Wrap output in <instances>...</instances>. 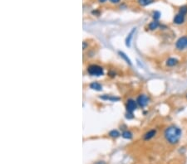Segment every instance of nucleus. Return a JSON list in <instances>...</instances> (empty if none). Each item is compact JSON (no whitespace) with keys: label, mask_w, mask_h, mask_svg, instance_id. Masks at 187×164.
<instances>
[{"label":"nucleus","mask_w":187,"mask_h":164,"mask_svg":"<svg viewBox=\"0 0 187 164\" xmlns=\"http://www.w3.org/2000/svg\"><path fill=\"white\" fill-rule=\"evenodd\" d=\"M137 106L138 105L137 100H134L132 99H129L126 104V109L128 113H133L137 109Z\"/></svg>","instance_id":"5"},{"label":"nucleus","mask_w":187,"mask_h":164,"mask_svg":"<svg viewBox=\"0 0 187 164\" xmlns=\"http://www.w3.org/2000/svg\"><path fill=\"white\" fill-rule=\"evenodd\" d=\"M156 0H137L138 4L141 7H146L149 5L152 4L153 3H155Z\"/></svg>","instance_id":"13"},{"label":"nucleus","mask_w":187,"mask_h":164,"mask_svg":"<svg viewBox=\"0 0 187 164\" xmlns=\"http://www.w3.org/2000/svg\"><path fill=\"white\" fill-rule=\"evenodd\" d=\"M185 97H186V100H187V93H186V95H185Z\"/></svg>","instance_id":"22"},{"label":"nucleus","mask_w":187,"mask_h":164,"mask_svg":"<svg viewBox=\"0 0 187 164\" xmlns=\"http://www.w3.org/2000/svg\"><path fill=\"white\" fill-rule=\"evenodd\" d=\"M137 102L138 106H140L141 108H145L149 104L150 98L146 95L141 94V95H138L137 99Z\"/></svg>","instance_id":"4"},{"label":"nucleus","mask_w":187,"mask_h":164,"mask_svg":"<svg viewBox=\"0 0 187 164\" xmlns=\"http://www.w3.org/2000/svg\"><path fill=\"white\" fill-rule=\"evenodd\" d=\"M181 137H182V129L177 125L175 124L169 125L164 131V138L169 144H177Z\"/></svg>","instance_id":"1"},{"label":"nucleus","mask_w":187,"mask_h":164,"mask_svg":"<svg viewBox=\"0 0 187 164\" xmlns=\"http://www.w3.org/2000/svg\"><path fill=\"white\" fill-rule=\"evenodd\" d=\"M175 48L178 52L187 51V35L180 37L175 43Z\"/></svg>","instance_id":"3"},{"label":"nucleus","mask_w":187,"mask_h":164,"mask_svg":"<svg viewBox=\"0 0 187 164\" xmlns=\"http://www.w3.org/2000/svg\"><path fill=\"white\" fill-rule=\"evenodd\" d=\"M160 27H161V24H160L159 21H154V20L147 25V28L149 31H155L159 28Z\"/></svg>","instance_id":"10"},{"label":"nucleus","mask_w":187,"mask_h":164,"mask_svg":"<svg viewBox=\"0 0 187 164\" xmlns=\"http://www.w3.org/2000/svg\"><path fill=\"white\" fill-rule=\"evenodd\" d=\"M178 13H181V14L186 16L187 15V4L182 5L179 8V10H178Z\"/></svg>","instance_id":"15"},{"label":"nucleus","mask_w":187,"mask_h":164,"mask_svg":"<svg viewBox=\"0 0 187 164\" xmlns=\"http://www.w3.org/2000/svg\"><path fill=\"white\" fill-rule=\"evenodd\" d=\"M122 136L123 137L124 139H131L132 138V134L130 132V131H124L123 133H122Z\"/></svg>","instance_id":"17"},{"label":"nucleus","mask_w":187,"mask_h":164,"mask_svg":"<svg viewBox=\"0 0 187 164\" xmlns=\"http://www.w3.org/2000/svg\"><path fill=\"white\" fill-rule=\"evenodd\" d=\"M90 86L91 89H92V90H97V91H101V90H102V85L97 81L92 82V83L90 84V86Z\"/></svg>","instance_id":"12"},{"label":"nucleus","mask_w":187,"mask_h":164,"mask_svg":"<svg viewBox=\"0 0 187 164\" xmlns=\"http://www.w3.org/2000/svg\"><path fill=\"white\" fill-rule=\"evenodd\" d=\"M118 53H119V55H120V57L122 58L124 61H125L127 63L128 65L132 66V61H131V60L129 59V57H128V56H127L126 54L124 53L123 52H119Z\"/></svg>","instance_id":"14"},{"label":"nucleus","mask_w":187,"mask_h":164,"mask_svg":"<svg viewBox=\"0 0 187 164\" xmlns=\"http://www.w3.org/2000/svg\"><path fill=\"white\" fill-rule=\"evenodd\" d=\"M156 134H157L156 129H151L148 130L146 133H145V134L143 135V140L144 141H149V140L152 139L153 138H155Z\"/></svg>","instance_id":"7"},{"label":"nucleus","mask_w":187,"mask_h":164,"mask_svg":"<svg viewBox=\"0 0 187 164\" xmlns=\"http://www.w3.org/2000/svg\"><path fill=\"white\" fill-rule=\"evenodd\" d=\"M180 63V61L178 60L177 58L176 57H169L166 61V67H175V66H176L178 64Z\"/></svg>","instance_id":"8"},{"label":"nucleus","mask_w":187,"mask_h":164,"mask_svg":"<svg viewBox=\"0 0 187 164\" xmlns=\"http://www.w3.org/2000/svg\"><path fill=\"white\" fill-rule=\"evenodd\" d=\"M87 71L92 76H102L104 75V69L98 65H90Z\"/></svg>","instance_id":"2"},{"label":"nucleus","mask_w":187,"mask_h":164,"mask_svg":"<svg viewBox=\"0 0 187 164\" xmlns=\"http://www.w3.org/2000/svg\"><path fill=\"white\" fill-rule=\"evenodd\" d=\"M136 31H137V28H132V30L128 33L127 37V38H126V41H125V43H126V46L127 47H131V43H132V40L133 38V36H134V34L136 33Z\"/></svg>","instance_id":"9"},{"label":"nucleus","mask_w":187,"mask_h":164,"mask_svg":"<svg viewBox=\"0 0 187 164\" xmlns=\"http://www.w3.org/2000/svg\"><path fill=\"white\" fill-rule=\"evenodd\" d=\"M94 164H106V163H105V162H103V161H99V162L95 163Z\"/></svg>","instance_id":"20"},{"label":"nucleus","mask_w":187,"mask_h":164,"mask_svg":"<svg viewBox=\"0 0 187 164\" xmlns=\"http://www.w3.org/2000/svg\"><path fill=\"white\" fill-rule=\"evenodd\" d=\"M98 1L100 2V3H105V2H106L107 0H98Z\"/></svg>","instance_id":"21"},{"label":"nucleus","mask_w":187,"mask_h":164,"mask_svg":"<svg viewBox=\"0 0 187 164\" xmlns=\"http://www.w3.org/2000/svg\"><path fill=\"white\" fill-rule=\"evenodd\" d=\"M161 13L159 11H154L152 13V18L154 21H159V19L161 18Z\"/></svg>","instance_id":"16"},{"label":"nucleus","mask_w":187,"mask_h":164,"mask_svg":"<svg viewBox=\"0 0 187 164\" xmlns=\"http://www.w3.org/2000/svg\"><path fill=\"white\" fill-rule=\"evenodd\" d=\"M100 98L103 100H108L111 102H116L120 100V98L114 95H103L102 96H100Z\"/></svg>","instance_id":"11"},{"label":"nucleus","mask_w":187,"mask_h":164,"mask_svg":"<svg viewBox=\"0 0 187 164\" xmlns=\"http://www.w3.org/2000/svg\"><path fill=\"white\" fill-rule=\"evenodd\" d=\"M108 134L109 136H110V137H112V138H117V137L120 136V133H119L117 130H115V129H113V130L110 131Z\"/></svg>","instance_id":"18"},{"label":"nucleus","mask_w":187,"mask_h":164,"mask_svg":"<svg viewBox=\"0 0 187 164\" xmlns=\"http://www.w3.org/2000/svg\"><path fill=\"white\" fill-rule=\"evenodd\" d=\"M112 4H118V3H120V1L121 0H110Z\"/></svg>","instance_id":"19"},{"label":"nucleus","mask_w":187,"mask_h":164,"mask_svg":"<svg viewBox=\"0 0 187 164\" xmlns=\"http://www.w3.org/2000/svg\"><path fill=\"white\" fill-rule=\"evenodd\" d=\"M185 22H186V16L180 13H177L173 18V23L178 25V26L184 24Z\"/></svg>","instance_id":"6"}]
</instances>
